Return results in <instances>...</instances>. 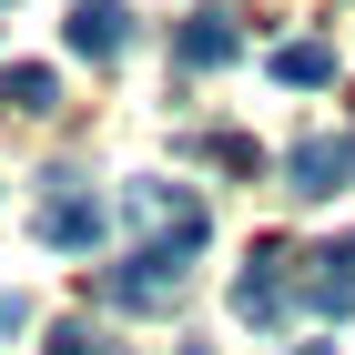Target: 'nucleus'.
I'll return each instance as SVG.
<instances>
[{
    "label": "nucleus",
    "mask_w": 355,
    "mask_h": 355,
    "mask_svg": "<svg viewBox=\"0 0 355 355\" xmlns=\"http://www.w3.org/2000/svg\"><path fill=\"white\" fill-rule=\"evenodd\" d=\"M122 223H132V234L153 223V244H193V254L214 244V203H203V193H183V183H163V173L122 193Z\"/></svg>",
    "instance_id": "1"
},
{
    "label": "nucleus",
    "mask_w": 355,
    "mask_h": 355,
    "mask_svg": "<svg viewBox=\"0 0 355 355\" xmlns=\"http://www.w3.org/2000/svg\"><path fill=\"white\" fill-rule=\"evenodd\" d=\"M183 264H193V244H132V264L102 274V295L132 304V315H163V304L183 295Z\"/></svg>",
    "instance_id": "2"
},
{
    "label": "nucleus",
    "mask_w": 355,
    "mask_h": 355,
    "mask_svg": "<svg viewBox=\"0 0 355 355\" xmlns=\"http://www.w3.org/2000/svg\"><path fill=\"white\" fill-rule=\"evenodd\" d=\"M112 234V214L92 203V193H71V173H51V203H41V244L51 254H92Z\"/></svg>",
    "instance_id": "3"
},
{
    "label": "nucleus",
    "mask_w": 355,
    "mask_h": 355,
    "mask_svg": "<svg viewBox=\"0 0 355 355\" xmlns=\"http://www.w3.org/2000/svg\"><path fill=\"white\" fill-rule=\"evenodd\" d=\"M345 173H355V132H315V142H295V153H284V183H295L304 203L345 193Z\"/></svg>",
    "instance_id": "4"
},
{
    "label": "nucleus",
    "mask_w": 355,
    "mask_h": 355,
    "mask_svg": "<svg viewBox=\"0 0 355 355\" xmlns=\"http://www.w3.org/2000/svg\"><path fill=\"white\" fill-rule=\"evenodd\" d=\"M284 284L315 315H355V254H284Z\"/></svg>",
    "instance_id": "5"
},
{
    "label": "nucleus",
    "mask_w": 355,
    "mask_h": 355,
    "mask_svg": "<svg viewBox=\"0 0 355 355\" xmlns=\"http://www.w3.org/2000/svg\"><path fill=\"white\" fill-rule=\"evenodd\" d=\"M234 315H244V325H284V244H264L234 274Z\"/></svg>",
    "instance_id": "6"
},
{
    "label": "nucleus",
    "mask_w": 355,
    "mask_h": 355,
    "mask_svg": "<svg viewBox=\"0 0 355 355\" xmlns=\"http://www.w3.org/2000/svg\"><path fill=\"white\" fill-rule=\"evenodd\" d=\"M122 31H132L122 0H82V10H71V51H82V61H112V51H122Z\"/></svg>",
    "instance_id": "7"
},
{
    "label": "nucleus",
    "mask_w": 355,
    "mask_h": 355,
    "mask_svg": "<svg viewBox=\"0 0 355 355\" xmlns=\"http://www.w3.org/2000/svg\"><path fill=\"white\" fill-rule=\"evenodd\" d=\"M274 82H284V92H325L335 82V51H325V41H284V51H274Z\"/></svg>",
    "instance_id": "8"
},
{
    "label": "nucleus",
    "mask_w": 355,
    "mask_h": 355,
    "mask_svg": "<svg viewBox=\"0 0 355 355\" xmlns=\"http://www.w3.org/2000/svg\"><path fill=\"white\" fill-rule=\"evenodd\" d=\"M0 102H10V112H51V102H61V82L41 71V61H10V71H0Z\"/></svg>",
    "instance_id": "9"
},
{
    "label": "nucleus",
    "mask_w": 355,
    "mask_h": 355,
    "mask_svg": "<svg viewBox=\"0 0 355 355\" xmlns=\"http://www.w3.org/2000/svg\"><path fill=\"white\" fill-rule=\"evenodd\" d=\"M234 51H244V31H234V21H214V10L183 21V61H193V71H203V61H234Z\"/></svg>",
    "instance_id": "10"
},
{
    "label": "nucleus",
    "mask_w": 355,
    "mask_h": 355,
    "mask_svg": "<svg viewBox=\"0 0 355 355\" xmlns=\"http://www.w3.org/2000/svg\"><path fill=\"white\" fill-rule=\"evenodd\" d=\"M51 355H122V345H112V335H92V325H61Z\"/></svg>",
    "instance_id": "11"
},
{
    "label": "nucleus",
    "mask_w": 355,
    "mask_h": 355,
    "mask_svg": "<svg viewBox=\"0 0 355 355\" xmlns=\"http://www.w3.org/2000/svg\"><path fill=\"white\" fill-rule=\"evenodd\" d=\"M21 325H31V304L10 295V284H0V335H21Z\"/></svg>",
    "instance_id": "12"
},
{
    "label": "nucleus",
    "mask_w": 355,
    "mask_h": 355,
    "mask_svg": "<svg viewBox=\"0 0 355 355\" xmlns=\"http://www.w3.org/2000/svg\"><path fill=\"white\" fill-rule=\"evenodd\" d=\"M295 355H325V345H295Z\"/></svg>",
    "instance_id": "13"
}]
</instances>
